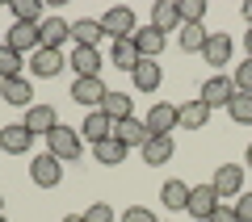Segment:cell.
<instances>
[{"label": "cell", "mask_w": 252, "mask_h": 222, "mask_svg": "<svg viewBox=\"0 0 252 222\" xmlns=\"http://www.w3.org/2000/svg\"><path fill=\"white\" fill-rule=\"evenodd\" d=\"M46 151H51L55 160H63V164H67V160H80V155H84V139H80V130H72V126H63V122H59L51 134H46Z\"/></svg>", "instance_id": "1"}, {"label": "cell", "mask_w": 252, "mask_h": 222, "mask_svg": "<svg viewBox=\"0 0 252 222\" xmlns=\"http://www.w3.org/2000/svg\"><path fill=\"white\" fill-rule=\"evenodd\" d=\"M101 29H105L114 42H122V38H135L139 21H135V9H126V4H114V9H105V17H97Z\"/></svg>", "instance_id": "2"}, {"label": "cell", "mask_w": 252, "mask_h": 222, "mask_svg": "<svg viewBox=\"0 0 252 222\" xmlns=\"http://www.w3.org/2000/svg\"><path fill=\"white\" fill-rule=\"evenodd\" d=\"M210 189L219 193V201L240 197V193H244V168H240V164H219L215 176H210Z\"/></svg>", "instance_id": "3"}, {"label": "cell", "mask_w": 252, "mask_h": 222, "mask_svg": "<svg viewBox=\"0 0 252 222\" xmlns=\"http://www.w3.org/2000/svg\"><path fill=\"white\" fill-rule=\"evenodd\" d=\"M30 180H34L38 189H55L63 180V160H55L51 151H42L34 164H30Z\"/></svg>", "instance_id": "4"}, {"label": "cell", "mask_w": 252, "mask_h": 222, "mask_svg": "<svg viewBox=\"0 0 252 222\" xmlns=\"http://www.w3.org/2000/svg\"><path fill=\"white\" fill-rule=\"evenodd\" d=\"M105 84H101V76H76V80H72V101H76V105H97L101 109V101H105Z\"/></svg>", "instance_id": "5"}, {"label": "cell", "mask_w": 252, "mask_h": 222, "mask_svg": "<svg viewBox=\"0 0 252 222\" xmlns=\"http://www.w3.org/2000/svg\"><path fill=\"white\" fill-rule=\"evenodd\" d=\"M130 42H135L139 59H160V55H164V46H168V34H160L156 26H139Z\"/></svg>", "instance_id": "6"}, {"label": "cell", "mask_w": 252, "mask_h": 222, "mask_svg": "<svg viewBox=\"0 0 252 222\" xmlns=\"http://www.w3.org/2000/svg\"><path fill=\"white\" fill-rule=\"evenodd\" d=\"M4 46L9 51H17V55H34L38 46H42V34H38V26H26V21H13V29L4 34Z\"/></svg>", "instance_id": "7"}, {"label": "cell", "mask_w": 252, "mask_h": 222, "mask_svg": "<svg viewBox=\"0 0 252 222\" xmlns=\"http://www.w3.org/2000/svg\"><path fill=\"white\" fill-rule=\"evenodd\" d=\"M143 126H147V134H172L177 130V105H168V101H156L152 109H147V117H143Z\"/></svg>", "instance_id": "8"}, {"label": "cell", "mask_w": 252, "mask_h": 222, "mask_svg": "<svg viewBox=\"0 0 252 222\" xmlns=\"http://www.w3.org/2000/svg\"><path fill=\"white\" fill-rule=\"evenodd\" d=\"M172 151H177V142H172V134H152V139L139 147V155H143L147 168H160V164L172 160Z\"/></svg>", "instance_id": "9"}, {"label": "cell", "mask_w": 252, "mask_h": 222, "mask_svg": "<svg viewBox=\"0 0 252 222\" xmlns=\"http://www.w3.org/2000/svg\"><path fill=\"white\" fill-rule=\"evenodd\" d=\"M63 67H67V59H63L59 51H46V46H38V51L30 55V71H34L38 80H55Z\"/></svg>", "instance_id": "10"}, {"label": "cell", "mask_w": 252, "mask_h": 222, "mask_svg": "<svg viewBox=\"0 0 252 222\" xmlns=\"http://www.w3.org/2000/svg\"><path fill=\"white\" fill-rule=\"evenodd\" d=\"M219 205H223V201H219V193H215L210 185H193V189H189V205H185V210L193 214V218L210 222V214H215Z\"/></svg>", "instance_id": "11"}, {"label": "cell", "mask_w": 252, "mask_h": 222, "mask_svg": "<svg viewBox=\"0 0 252 222\" xmlns=\"http://www.w3.org/2000/svg\"><path fill=\"white\" fill-rule=\"evenodd\" d=\"M231 97H235V80L231 76H210V80L202 84V92H198V101H206L210 109L215 105H231Z\"/></svg>", "instance_id": "12"}, {"label": "cell", "mask_w": 252, "mask_h": 222, "mask_svg": "<svg viewBox=\"0 0 252 222\" xmlns=\"http://www.w3.org/2000/svg\"><path fill=\"white\" fill-rule=\"evenodd\" d=\"M109 139H118L126 151H130V147H143L152 134H147V126L139 122V117H122V122H114V134H109Z\"/></svg>", "instance_id": "13"}, {"label": "cell", "mask_w": 252, "mask_h": 222, "mask_svg": "<svg viewBox=\"0 0 252 222\" xmlns=\"http://www.w3.org/2000/svg\"><path fill=\"white\" fill-rule=\"evenodd\" d=\"M55 126H59V113H55L51 105H30V109H26V130L34 134V139H38V134L46 139Z\"/></svg>", "instance_id": "14"}, {"label": "cell", "mask_w": 252, "mask_h": 222, "mask_svg": "<svg viewBox=\"0 0 252 222\" xmlns=\"http://www.w3.org/2000/svg\"><path fill=\"white\" fill-rule=\"evenodd\" d=\"M0 97L9 101V105H17V109H30V105H34V84H30L26 76H17V80H0Z\"/></svg>", "instance_id": "15"}, {"label": "cell", "mask_w": 252, "mask_h": 222, "mask_svg": "<svg viewBox=\"0 0 252 222\" xmlns=\"http://www.w3.org/2000/svg\"><path fill=\"white\" fill-rule=\"evenodd\" d=\"M38 34H42V46H46V51H59V46L72 38V21H63V17H46L42 26H38Z\"/></svg>", "instance_id": "16"}, {"label": "cell", "mask_w": 252, "mask_h": 222, "mask_svg": "<svg viewBox=\"0 0 252 222\" xmlns=\"http://www.w3.org/2000/svg\"><path fill=\"white\" fill-rule=\"evenodd\" d=\"M109 134H114V122H109L101 109H93V113L84 117V126H80V139H84V142H93V147H97V142H105Z\"/></svg>", "instance_id": "17"}, {"label": "cell", "mask_w": 252, "mask_h": 222, "mask_svg": "<svg viewBox=\"0 0 252 222\" xmlns=\"http://www.w3.org/2000/svg\"><path fill=\"white\" fill-rule=\"evenodd\" d=\"M30 142H34V134L26 130V122H13V126H4L0 130V151H9V155H21V151H30Z\"/></svg>", "instance_id": "18"}, {"label": "cell", "mask_w": 252, "mask_h": 222, "mask_svg": "<svg viewBox=\"0 0 252 222\" xmlns=\"http://www.w3.org/2000/svg\"><path fill=\"white\" fill-rule=\"evenodd\" d=\"M130 80H135L139 92H156V88H160V80H164V71H160V63H156V59H139V67L130 71Z\"/></svg>", "instance_id": "19"}, {"label": "cell", "mask_w": 252, "mask_h": 222, "mask_svg": "<svg viewBox=\"0 0 252 222\" xmlns=\"http://www.w3.org/2000/svg\"><path fill=\"white\" fill-rule=\"evenodd\" d=\"M177 122L185 126V130H202V126L210 122V105L206 101H185V105H177Z\"/></svg>", "instance_id": "20"}, {"label": "cell", "mask_w": 252, "mask_h": 222, "mask_svg": "<svg viewBox=\"0 0 252 222\" xmlns=\"http://www.w3.org/2000/svg\"><path fill=\"white\" fill-rule=\"evenodd\" d=\"M67 67H72L76 76H97L101 71V51L97 46H76L72 59H67Z\"/></svg>", "instance_id": "21"}, {"label": "cell", "mask_w": 252, "mask_h": 222, "mask_svg": "<svg viewBox=\"0 0 252 222\" xmlns=\"http://www.w3.org/2000/svg\"><path fill=\"white\" fill-rule=\"evenodd\" d=\"M202 59H206L210 67H227V59H231V38L227 34H210L206 46H202Z\"/></svg>", "instance_id": "22"}, {"label": "cell", "mask_w": 252, "mask_h": 222, "mask_svg": "<svg viewBox=\"0 0 252 222\" xmlns=\"http://www.w3.org/2000/svg\"><path fill=\"white\" fill-rule=\"evenodd\" d=\"M152 26L160 29V34H168V29H181V9H177V0H160L152 9Z\"/></svg>", "instance_id": "23"}, {"label": "cell", "mask_w": 252, "mask_h": 222, "mask_svg": "<svg viewBox=\"0 0 252 222\" xmlns=\"http://www.w3.org/2000/svg\"><path fill=\"white\" fill-rule=\"evenodd\" d=\"M101 113H105L109 122H122V117H135V105H130V97H126V92H105Z\"/></svg>", "instance_id": "24"}, {"label": "cell", "mask_w": 252, "mask_h": 222, "mask_svg": "<svg viewBox=\"0 0 252 222\" xmlns=\"http://www.w3.org/2000/svg\"><path fill=\"white\" fill-rule=\"evenodd\" d=\"M72 38H76V46H97L105 38V29H101V21L80 17V21H72Z\"/></svg>", "instance_id": "25"}, {"label": "cell", "mask_w": 252, "mask_h": 222, "mask_svg": "<svg viewBox=\"0 0 252 222\" xmlns=\"http://www.w3.org/2000/svg\"><path fill=\"white\" fill-rule=\"evenodd\" d=\"M109 59H114V67H122V71H135L139 67V51H135L130 38H122V42L109 46Z\"/></svg>", "instance_id": "26"}, {"label": "cell", "mask_w": 252, "mask_h": 222, "mask_svg": "<svg viewBox=\"0 0 252 222\" xmlns=\"http://www.w3.org/2000/svg\"><path fill=\"white\" fill-rule=\"evenodd\" d=\"M160 201L168 205V210H185V205H189V185H185V180H164Z\"/></svg>", "instance_id": "27"}, {"label": "cell", "mask_w": 252, "mask_h": 222, "mask_svg": "<svg viewBox=\"0 0 252 222\" xmlns=\"http://www.w3.org/2000/svg\"><path fill=\"white\" fill-rule=\"evenodd\" d=\"M93 155H97V164H105V168H118V164L126 160V147H122L118 139H105V142L93 147Z\"/></svg>", "instance_id": "28"}, {"label": "cell", "mask_w": 252, "mask_h": 222, "mask_svg": "<svg viewBox=\"0 0 252 222\" xmlns=\"http://www.w3.org/2000/svg\"><path fill=\"white\" fill-rule=\"evenodd\" d=\"M206 38H210V34H206L202 26H181V29H177V42H181V51H185V55H193V51L202 55Z\"/></svg>", "instance_id": "29"}, {"label": "cell", "mask_w": 252, "mask_h": 222, "mask_svg": "<svg viewBox=\"0 0 252 222\" xmlns=\"http://www.w3.org/2000/svg\"><path fill=\"white\" fill-rule=\"evenodd\" d=\"M13 21H26V26H42V4L38 0H13Z\"/></svg>", "instance_id": "30"}, {"label": "cell", "mask_w": 252, "mask_h": 222, "mask_svg": "<svg viewBox=\"0 0 252 222\" xmlns=\"http://www.w3.org/2000/svg\"><path fill=\"white\" fill-rule=\"evenodd\" d=\"M227 113H231V122L252 126V92H235L231 105H227Z\"/></svg>", "instance_id": "31"}, {"label": "cell", "mask_w": 252, "mask_h": 222, "mask_svg": "<svg viewBox=\"0 0 252 222\" xmlns=\"http://www.w3.org/2000/svg\"><path fill=\"white\" fill-rule=\"evenodd\" d=\"M177 9H181V26H202L206 0H177Z\"/></svg>", "instance_id": "32"}, {"label": "cell", "mask_w": 252, "mask_h": 222, "mask_svg": "<svg viewBox=\"0 0 252 222\" xmlns=\"http://www.w3.org/2000/svg\"><path fill=\"white\" fill-rule=\"evenodd\" d=\"M17 76H21V55L0 46V80H17Z\"/></svg>", "instance_id": "33"}, {"label": "cell", "mask_w": 252, "mask_h": 222, "mask_svg": "<svg viewBox=\"0 0 252 222\" xmlns=\"http://www.w3.org/2000/svg\"><path fill=\"white\" fill-rule=\"evenodd\" d=\"M84 222H114V205H105V201H93L89 210H84Z\"/></svg>", "instance_id": "34"}, {"label": "cell", "mask_w": 252, "mask_h": 222, "mask_svg": "<svg viewBox=\"0 0 252 222\" xmlns=\"http://www.w3.org/2000/svg\"><path fill=\"white\" fill-rule=\"evenodd\" d=\"M235 92H252V59H244L240 67H235Z\"/></svg>", "instance_id": "35"}, {"label": "cell", "mask_w": 252, "mask_h": 222, "mask_svg": "<svg viewBox=\"0 0 252 222\" xmlns=\"http://www.w3.org/2000/svg\"><path fill=\"white\" fill-rule=\"evenodd\" d=\"M122 222H160L147 205H130V210H122Z\"/></svg>", "instance_id": "36"}, {"label": "cell", "mask_w": 252, "mask_h": 222, "mask_svg": "<svg viewBox=\"0 0 252 222\" xmlns=\"http://www.w3.org/2000/svg\"><path fill=\"white\" fill-rule=\"evenodd\" d=\"M231 210H235V218H240V222H252V193H240V201H235Z\"/></svg>", "instance_id": "37"}, {"label": "cell", "mask_w": 252, "mask_h": 222, "mask_svg": "<svg viewBox=\"0 0 252 222\" xmlns=\"http://www.w3.org/2000/svg\"><path fill=\"white\" fill-rule=\"evenodd\" d=\"M210 222H240V218H235V210H231V205H219V210L210 214Z\"/></svg>", "instance_id": "38"}, {"label": "cell", "mask_w": 252, "mask_h": 222, "mask_svg": "<svg viewBox=\"0 0 252 222\" xmlns=\"http://www.w3.org/2000/svg\"><path fill=\"white\" fill-rule=\"evenodd\" d=\"M240 13H244V21L252 26V0H244V4H240Z\"/></svg>", "instance_id": "39"}, {"label": "cell", "mask_w": 252, "mask_h": 222, "mask_svg": "<svg viewBox=\"0 0 252 222\" xmlns=\"http://www.w3.org/2000/svg\"><path fill=\"white\" fill-rule=\"evenodd\" d=\"M244 46H248V59H252V26H248V34H244Z\"/></svg>", "instance_id": "40"}, {"label": "cell", "mask_w": 252, "mask_h": 222, "mask_svg": "<svg viewBox=\"0 0 252 222\" xmlns=\"http://www.w3.org/2000/svg\"><path fill=\"white\" fill-rule=\"evenodd\" d=\"M63 222H84V214H67V218H63Z\"/></svg>", "instance_id": "41"}, {"label": "cell", "mask_w": 252, "mask_h": 222, "mask_svg": "<svg viewBox=\"0 0 252 222\" xmlns=\"http://www.w3.org/2000/svg\"><path fill=\"white\" fill-rule=\"evenodd\" d=\"M244 160H248V168H252V142H248V151H244Z\"/></svg>", "instance_id": "42"}, {"label": "cell", "mask_w": 252, "mask_h": 222, "mask_svg": "<svg viewBox=\"0 0 252 222\" xmlns=\"http://www.w3.org/2000/svg\"><path fill=\"white\" fill-rule=\"evenodd\" d=\"M0 222H9V218H4V214H0Z\"/></svg>", "instance_id": "43"}, {"label": "cell", "mask_w": 252, "mask_h": 222, "mask_svg": "<svg viewBox=\"0 0 252 222\" xmlns=\"http://www.w3.org/2000/svg\"><path fill=\"white\" fill-rule=\"evenodd\" d=\"M0 46H4V38H0Z\"/></svg>", "instance_id": "44"}, {"label": "cell", "mask_w": 252, "mask_h": 222, "mask_svg": "<svg viewBox=\"0 0 252 222\" xmlns=\"http://www.w3.org/2000/svg\"><path fill=\"white\" fill-rule=\"evenodd\" d=\"M0 205H4V201H0Z\"/></svg>", "instance_id": "45"}]
</instances>
